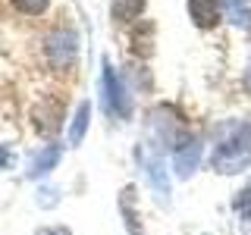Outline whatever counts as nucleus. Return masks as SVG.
<instances>
[{
    "label": "nucleus",
    "mask_w": 251,
    "mask_h": 235,
    "mask_svg": "<svg viewBox=\"0 0 251 235\" xmlns=\"http://www.w3.org/2000/svg\"><path fill=\"white\" fill-rule=\"evenodd\" d=\"M210 166L220 176H242L251 166V122L248 119H223L214 129Z\"/></svg>",
    "instance_id": "nucleus-1"
},
{
    "label": "nucleus",
    "mask_w": 251,
    "mask_h": 235,
    "mask_svg": "<svg viewBox=\"0 0 251 235\" xmlns=\"http://www.w3.org/2000/svg\"><path fill=\"white\" fill-rule=\"evenodd\" d=\"M148 132H151V141H145L148 147H154V151L163 154V147H176L179 141H182V116L176 113L173 107H157L151 113V119H148Z\"/></svg>",
    "instance_id": "nucleus-2"
},
{
    "label": "nucleus",
    "mask_w": 251,
    "mask_h": 235,
    "mask_svg": "<svg viewBox=\"0 0 251 235\" xmlns=\"http://www.w3.org/2000/svg\"><path fill=\"white\" fill-rule=\"evenodd\" d=\"M100 91H104V107L110 116H116V119H129L135 104H132V94L126 88V82L120 75H116L113 63L104 60V72H100Z\"/></svg>",
    "instance_id": "nucleus-3"
},
{
    "label": "nucleus",
    "mask_w": 251,
    "mask_h": 235,
    "mask_svg": "<svg viewBox=\"0 0 251 235\" xmlns=\"http://www.w3.org/2000/svg\"><path fill=\"white\" fill-rule=\"evenodd\" d=\"M44 53L53 69H69L78 57V35L73 28H53L44 41Z\"/></svg>",
    "instance_id": "nucleus-4"
},
{
    "label": "nucleus",
    "mask_w": 251,
    "mask_h": 235,
    "mask_svg": "<svg viewBox=\"0 0 251 235\" xmlns=\"http://www.w3.org/2000/svg\"><path fill=\"white\" fill-rule=\"evenodd\" d=\"M135 157H138V163H141V169H145V176H148V182H151V188L160 194V198L170 201V176H167V160H163V154L138 141Z\"/></svg>",
    "instance_id": "nucleus-5"
},
{
    "label": "nucleus",
    "mask_w": 251,
    "mask_h": 235,
    "mask_svg": "<svg viewBox=\"0 0 251 235\" xmlns=\"http://www.w3.org/2000/svg\"><path fill=\"white\" fill-rule=\"evenodd\" d=\"M201 157H204V141L201 135H185L173 147V172L179 179H192L195 169L201 166Z\"/></svg>",
    "instance_id": "nucleus-6"
},
{
    "label": "nucleus",
    "mask_w": 251,
    "mask_h": 235,
    "mask_svg": "<svg viewBox=\"0 0 251 235\" xmlns=\"http://www.w3.org/2000/svg\"><path fill=\"white\" fill-rule=\"evenodd\" d=\"M188 19L198 28H217L223 19V0H188Z\"/></svg>",
    "instance_id": "nucleus-7"
},
{
    "label": "nucleus",
    "mask_w": 251,
    "mask_h": 235,
    "mask_svg": "<svg viewBox=\"0 0 251 235\" xmlns=\"http://www.w3.org/2000/svg\"><path fill=\"white\" fill-rule=\"evenodd\" d=\"M60 157H63V147H60V144H44V147H38V151L28 157L25 176H28V179H44V176H50V172L57 169Z\"/></svg>",
    "instance_id": "nucleus-8"
},
{
    "label": "nucleus",
    "mask_w": 251,
    "mask_h": 235,
    "mask_svg": "<svg viewBox=\"0 0 251 235\" xmlns=\"http://www.w3.org/2000/svg\"><path fill=\"white\" fill-rule=\"evenodd\" d=\"M88 125H91V100H82L73 113V122H69V132H66V141L69 147H78L88 135Z\"/></svg>",
    "instance_id": "nucleus-9"
},
{
    "label": "nucleus",
    "mask_w": 251,
    "mask_h": 235,
    "mask_svg": "<svg viewBox=\"0 0 251 235\" xmlns=\"http://www.w3.org/2000/svg\"><path fill=\"white\" fill-rule=\"evenodd\" d=\"M148 0H110V19L126 25V22H135L145 13Z\"/></svg>",
    "instance_id": "nucleus-10"
},
{
    "label": "nucleus",
    "mask_w": 251,
    "mask_h": 235,
    "mask_svg": "<svg viewBox=\"0 0 251 235\" xmlns=\"http://www.w3.org/2000/svg\"><path fill=\"white\" fill-rule=\"evenodd\" d=\"M232 213H235V223H239V229L251 232V182L245 188H239L232 198Z\"/></svg>",
    "instance_id": "nucleus-11"
},
{
    "label": "nucleus",
    "mask_w": 251,
    "mask_h": 235,
    "mask_svg": "<svg viewBox=\"0 0 251 235\" xmlns=\"http://www.w3.org/2000/svg\"><path fill=\"white\" fill-rule=\"evenodd\" d=\"M120 213L126 216V229H129V235H141L138 213H135V188L132 185H126L123 194H120Z\"/></svg>",
    "instance_id": "nucleus-12"
},
{
    "label": "nucleus",
    "mask_w": 251,
    "mask_h": 235,
    "mask_svg": "<svg viewBox=\"0 0 251 235\" xmlns=\"http://www.w3.org/2000/svg\"><path fill=\"white\" fill-rule=\"evenodd\" d=\"M226 16L232 19V25L251 28V0H223Z\"/></svg>",
    "instance_id": "nucleus-13"
},
{
    "label": "nucleus",
    "mask_w": 251,
    "mask_h": 235,
    "mask_svg": "<svg viewBox=\"0 0 251 235\" xmlns=\"http://www.w3.org/2000/svg\"><path fill=\"white\" fill-rule=\"evenodd\" d=\"M10 3L25 16H41L47 6H50V0H10Z\"/></svg>",
    "instance_id": "nucleus-14"
},
{
    "label": "nucleus",
    "mask_w": 251,
    "mask_h": 235,
    "mask_svg": "<svg viewBox=\"0 0 251 235\" xmlns=\"http://www.w3.org/2000/svg\"><path fill=\"white\" fill-rule=\"evenodd\" d=\"M38 207H57V204H60V191H57V188H50V185H47V188H38Z\"/></svg>",
    "instance_id": "nucleus-15"
},
{
    "label": "nucleus",
    "mask_w": 251,
    "mask_h": 235,
    "mask_svg": "<svg viewBox=\"0 0 251 235\" xmlns=\"http://www.w3.org/2000/svg\"><path fill=\"white\" fill-rule=\"evenodd\" d=\"M35 235H73L66 229V226H44V229H38Z\"/></svg>",
    "instance_id": "nucleus-16"
},
{
    "label": "nucleus",
    "mask_w": 251,
    "mask_h": 235,
    "mask_svg": "<svg viewBox=\"0 0 251 235\" xmlns=\"http://www.w3.org/2000/svg\"><path fill=\"white\" fill-rule=\"evenodd\" d=\"M10 163H13V151L6 144H0V169H6Z\"/></svg>",
    "instance_id": "nucleus-17"
},
{
    "label": "nucleus",
    "mask_w": 251,
    "mask_h": 235,
    "mask_svg": "<svg viewBox=\"0 0 251 235\" xmlns=\"http://www.w3.org/2000/svg\"><path fill=\"white\" fill-rule=\"evenodd\" d=\"M242 82H245V88L251 94V60H248V69H245V78H242Z\"/></svg>",
    "instance_id": "nucleus-18"
}]
</instances>
